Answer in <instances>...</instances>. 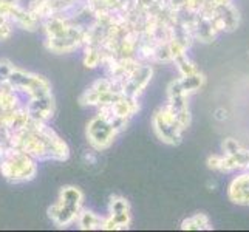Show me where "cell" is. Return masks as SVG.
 Wrapping results in <instances>:
<instances>
[{
    "label": "cell",
    "instance_id": "obj_1",
    "mask_svg": "<svg viewBox=\"0 0 249 232\" xmlns=\"http://www.w3.org/2000/svg\"><path fill=\"white\" fill-rule=\"evenodd\" d=\"M82 206V194L78 187L67 186L61 191V198L48 209L50 218L59 226H67L78 220Z\"/></svg>",
    "mask_w": 249,
    "mask_h": 232
},
{
    "label": "cell",
    "instance_id": "obj_2",
    "mask_svg": "<svg viewBox=\"0 0 249 232\" xmlns=\"http://www.w3.org/2000/svg\"><path fill=\"white\" fill-rule=\"evenodd\" d=\"M153 130L157 136L169 145H177L181 143V133L184 130L183 124L179 123L177 111L172 106H166L160 108L153 115Z\"/></svg>",
    "mask_w": 249,
    "mask_h": 232
},
{
    "label": "cell",
    "instance_id": "obj_3",
    "mask_svg": "<svg viewBox=\"0 0 249 232\" xmlns=\"http://www.w3.org/2000/svg\"><path fill=\"white\" fill-rule=\"evenodd\" d=\"M118 128L111 124L110 119L106 116L98 115L94 116L87 125V138L93 149L104 150L113 143L115 136L118 135Z\"/></svg>",
    "mask_w": 249,
    "mask_h": 232
},
{
    "label": "cell",
    "instance_id": "obj_4",
    "mask_svg": "<svg viewBox=\"0 0 249 232\" xmlns=\"http://www.w3.org/2000/svg\"><path fill=\"white\" fill-rule=\"evenodd\" d=\"M152 67L150 65H140L135 70V73L125 79L121 84L123 93L125 96H132V98H138L142 93V90L147 87V84L152 79Z\"/></svg>",
    "mask_w": 249,
    "mask_h": 232
},
{
    "label": "cell",
    "instance_id": "obj_5",
    "mask_svg": "<svg viewBox=\"0 0 249 232\" xmlns=\"http://www.w3.org/2000/svg\"><path fill=\"white\" fill-rule=\"evenodd\" d=\"M228 195L232 203L240 206H249V172L232 179V183L229 184Z\"/></svg>",
    "mask_w": 249,
    "mask_h": 232
},
{
    "label": "cell",
    "instance_id": "obj_6",
    "mask_svg": "<svg viewBox=\"0 0 249 232\" xmlns=\"http://www.w3.org/2000/svg\"><path fill=\"white\" fill-rule=\"evenodd\" d=\"M181 229L183 231H203V229H212L209 218L204 215V214H196V215L186 218L181 223Z\"/></svg>",
    "mask_w": 249,
    "mask_h": 232
},
{
    "label": "cell",
    "instance_id": "obj_7",
    "mask_svg": "<svg viewBox=\"0 0 249 232\" xmlns=\"http://www.w3.org/2000/svg\"><path fill=\"white\" fill-rule=\"evenodd\" d=\"M78 221H79L81 229H84V231L102 229V225H104V220H102L101 217H98L96 214L89 212V211L81 212L79 217H78Z\"/></svg>",
    "mask_w": 249,
    "mask_h": 232
},
{
    "label": "cell",
    "instance_id": "obj_8",
    "mask_svg": "<svg viewBox=\"0 0 249 232\" xmlns=\"http://www.w3.org/2000/svg\"><path fill=\"white\" fill-rule=\"evenodd\" d=\"M177 65H178V70L179 73H181V76H191V74H195V73H198V70H196V67L189 61L187 56H181V57H178L177 59Z\"/></svg>",
    "mask_w": 249,
    "mask_h": 232
},
{
    "label": "cell",
    "instance_id": "obj_9",
    "mask_svg": "<svg viewBox=\"0 0 249 232\" xmlns=\"http://www.w3.org/2000/svg\"><path fill=\"white\" fill-rule=\"evenodd\" d=\"M119 212H130L128 211V203L124 198H121V196H113L110 201V214Z\"/></svg>",
    "mask_w": 249,
    "mask_h": 232
},
{
    "label": "cell",
    "instance_id": "obj_10",
    "mask_svg": "<svg viewBox=\"0 0 249 232\" xmlns=\"http://www.w3.org/2000/svg\"><path fill=\"white\" fill-rule=\"evenodd\" d=\"M223 150H225V155H235L240 150H243V147L235 140L228 138V140H225V143H223Z\"/></svg>",
    "mask_w": 249,
    "mask_h": 232
},
{
    "label": "cell",
    "instance_id": "obj_11",
    "mask_svg": "<svg viewBox=\"0 0 249 232\" xmlns=\"http://www.w3.org/2000/svg\"><path fill=\"white\" fill-rule=\"evenodd\" d=\"M10 36H11V25H10V20L0 22V40H6Z\"/></svg>",
    "mask_w": 249,
    "mask_h": 232
}]
</instances>
